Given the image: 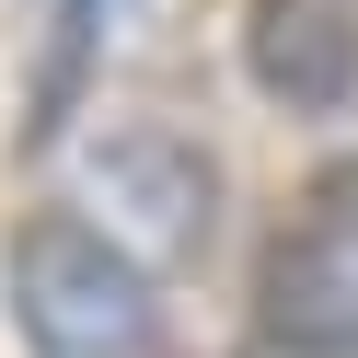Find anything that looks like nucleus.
<instances>
[{
    "instance_id": "2",
    "label": "nucleus",
    "mask_w": 358,
    "mask_h": 358,
    "mask_svg": "<svg viewBox=\"0 0 358 358\" xmlns=\"http://www.w3.org/2000/svg\"><path fill=\"white\" fill-rule=\"evenodd\" d=\"M255 324L301 358H347L358 347V150H335L301 185V208L278 220L255 278Z\"/></svg>"
},
{
    "instance_id": "4",
    "label": "nucleus",
    "mask_w": 358,
    "mask_h": 358,
    "mask_svg": "<svg viewBox=\"0 0 358 358\" xmlns=\"http://www.w3.org/2000/svg\"><path fill=\"white\" fill-rule=\"evenodd\" d=\"M104 24H116V0H47V70H35V139H47V127L70 116V93H81V70H93Z\"/></svg>"
},
{
    "instance_id": "1",
    "label": "nucleus",
    "mask_w": 358,
    "mask_h": 358,
    "mask_svg": "<svg viewBox=\"0 0 358 358\" xmlns=\"http://www.w3.org/2000/svg\"><path fill=\"white\" fill-rule=\"evenodd\" d=\"M0 289H12V324H24L35 358H150V335H162L150 266L81 208H24L12 220Z\"/></svg>"
},
{
    "instance_id": "3",
    "label": "nucleus",
    "mask_w": 358,
    "mask_h": 358,
    "mask_svg": "<svg viewBox=\"0 0 358 358\" xmlns=\"http://www.w3.org/2000/svg\"><path fill=\"white\" fill-rule=\"evenodd\" d=\"M243 81L289 116H335L358 93V0H255L243 12Z\"/></svg>"
}]
</instances>
